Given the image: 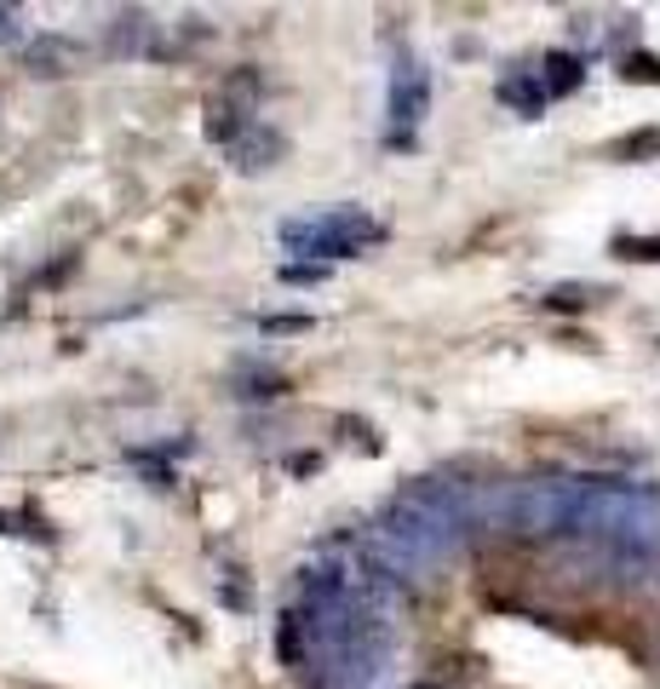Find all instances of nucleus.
<instances>
[{"mask_svg":"<svg viewBox=\"0 0 660 689\" xmlns=\"http://www.w3.org/2000/svg\"><path fill=\"white\" fill-rule=\"evenodd\" d=\"M7 35H18V18H12L7 7H0V41H7Z\"/></svg>","mask_w":660,"mask_h":689,"instance_id":"nucleus-2","label":"nucleus"},{"mask_svg":"<svg viewBox=\"0 0 660 689\" xmlns=\"http://www.w3.org/2000/svg\"><path fill=\"white\" fill-rule=\"evenodd\" d=\"M64 58V46L58 41H35L30 46V64H35V75H53V64Z\"/></svg>","mask_w":660,"mask_h":689,"instance_id":"nucleus-1","label":"nucleus"}]
</instances>
